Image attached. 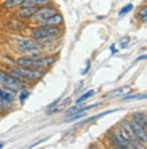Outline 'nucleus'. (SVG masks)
Listing matches in <instances>:
<instances>
[{
	"label": "nucleus",
	"mask_w": 147,
	"mask_h": 149,
	"mask_svg": "<svg viewBox=\"0 0 147 149\" xmlns=\"http://www.w3.org/2000/svg\"><path fill=\"white\" fill-rule=\"evenodd\" d=\"M12 76H15L18 80L26 83V84H33V83L40 81L41 79L45 76L46 72L45 71H40V69H32V68H25V67H19L16 64L12 63L11 65H8L6 68Z\"/></svg>",
	"instance_id": "f257e3e1"
},
{
	"label": "nucleus",
	"mask_w": 147,
	"mask_h": 149,
	"mask_svg": "<svg viewBox=\"0 0 147 149\" xmlns=\"http://www.w3.org/2000/svg\"><path fill=\"white\" fill-rule=\"evenodd\" d=\"M11 45L14 46L15 50L22 53V56L27 54L29 52H33V50H42V52L46 50V47H45L44 43H41L40 41H37V39L30 38L29 36L14 37V38L11 39Z\"/></svg>",
	"instance_id": "f03ea898"
},
{
	"label": "nucleus",
	"mask_w": 147,
	"mask_h": 149,
	"mask_svg": "<svg viewBox=\"0 0 147 149\" xmlns=\"http://www.w3.org/2000/svg\"><path fill=\"white\" fill-rule=\"evenodd\" d=\"M27 36L37 41H45L48 38L63 36V27H45V26H30L27 30Z\"/></svg>",
	"instance_id": "7ed1b4c3"
},
{
	"label": "nucleus",
	"mask_w": 147,
	"mask_h": 149,
	"mask_svg": "<svg viewBox=\"0 0 147 149\" xmlns=\"http://www.w3.org/2000/svg\"><path fill=\"white\" fill-rule=\"evenodd\" d=\"M0 86L10 88V90L15 91V92H19L22 88L27 87V84L18 80L15 76H12L6 68H0Z\"/></svg>",
	"instance_id": "20e7f679"
},
{
	"label": "nucleus",
	"mask_w": 147,
	"mask_h": 149,
	"mask_svg": "<svg viewBox=\"0 0 147 149\" xmlns=\"http://www.w3.org/2000/svg\"><path fill=\"white\" fill-rule=\"evenodd\" d=\"M57 12H59V8L56 7V6H53V4L37 8L36 14L32 16V19L29 20V24H30V26H37V24H40L41 22L46 20L48 18L53 16L55 14H57Z\"/></svg>",
	"instance_id": "39448f33"
},
{
	"label": "nucleus",
	"mask_w": 147,
	"mask_h": 149,
	"mask_svg": "<svg viewBox=\"0 0 147 149\" xmlns=\"http://www.w3.org/2000/svg\"><path fill=\"white\" fill-rule=\"evenodd\" d=\"M57 58H59L57 53H48V54L41 56L40 58H36V69L46 72L49 68H52L57 63Z\"/></svg>",
	"instance_id": "423d86ee"
},
{
	"label": "nucleus",
	"mask_w": 147,
	"mask_h": 149,
	"mask_svg": "<svg viewBox=\"0 0 147 149\" xmlns=\"http://www.w3.org/2000/svg\"><path fill=\"white\" fill-rule=\"evenodd\" d=\"M37 7H30V6H20L19 8H16L14 11V16L18 18L19 20H23V22H27L32 19V16L36 14Z\"/></svg>",
	"instance_id": "0eeeda50"
},
{
	"label": "nucleus",
	"mask_w": 147,
	"mask_h": 149,
	"mask_svg": "<svg viewBox=\"0 0 147 149\" xmlns=\"http://www.w3.org/2000/svg\"><path fill=\"white\" fill-rule=\"evenodd\" d=\"M30 24L27 22H23V20H19L18 18L12 15V18L7 20V29L10 31L12 33H23V31H27Z\"/></svg>",
	"instance_id": "6e6552de"
},
{
	"label": "nucleus",
	"mask_w": 147,
	"mask_h": 149,
	"mask_svg": "<svg viewBox=\"0 0 147 149\" xmlns=\"http://www.w3.org/2000/svg\"><path fill=\"white\" fill-rule=\"evenodd\" d=\"M64 24V16L60 14V12H57V14H55L53 16H51V18H48L46 20H44V22H41L40 24H37V26H45V27H63Z\"/></svg>",
	"instance_id": "1a4fd4ad"
},
{
	"label": "nucleus",
	"mask_w": 147,
	"mask_h": 149,
	"mask_svg": "<svg viewBox=\"0 0 147 149\" xmlns=\"http://www.w3.org/2000/svg\"><path fill=\"white\" fill-rule=\"evenodd\" d=\"M131 92H132L131 86H121L113 91H109L108 96H125V95H129Z\"/></svg>",
	"instance_id": "9d476101"
},
{
	"label": "nucleus",
	"mask_w": 147,
	"mask_h": 149,
	"mask_svg": "<svg viewBox=\"0 0 147 149\" xmlns=\"http://www.w3.org/2000/svg\"><path fill=\"white\" fill-rule=\"evenodd\" d=\"M25 0H3L1 7L8 11H15L16 8H19L20 6H23Z\"/></svg>",
	"instance_id": "9b49d317"
},
{
	"label": "nucleus",
	"mask_w": 147,
	"mask_h": 149,
	"mask_svg": "<svg viewBox=\"0 0 147 149\" xmlns=\"http://www.w3.org/2000/svg\"><path fill=\"white\" fill-rule=\"evenodd\" d=\"M108 142H109L112 146H115L116 149H127L123 145V142L117 138V136L115 134L113 130H109V132H108Z\"/></svg>",
	"instance_id": "f8f14e48"
},
{
	"label": "nucleus",
	"mask_w": 147,
	"mask_h": 149,
	"mask_svg": "<svg viewBox=\"0 0 147 149\" xmlns=\"http://www.w3.org/2000/svg\"><path fill=\"white\" fill-rule=\"evenodd\" d=\"M49 4H53L52 0H25L23 6H30V7H44V6H49Z\"/></svg>",
	"instance_id": "ddd939ff"
},
{
	"label": "nucleus",
	"mask_w": 147,
	"mask_h": 149,
	"mask_svg": "<svg viewBox=\"0 0 147 149\" xmlns=\"http://www.w3.org/2000/svg\"><path fill=\"white\" fill-rule=\"evenodd\" d=\"M30 94H32V91L29 90L27 87H25V88H22V90L18 92V102L20 103V104H23L25 100L30 96Z\"/></svg>",
	"instance_id": "4468645a"
},
{
	"label": "nucleus",
	"mask_w": 147,
	"mask_h": 149,
	"mask_svg": "<svg viewBox=\"0 0 147 149\" xmlns=\"http://www.w3.org/2000/svg\"><path fill=\"white\" fill-rule=\"evenodd\" d=\"M96 95V91L94 90H90V91H87V92H84L80 98H78V100H76V104H80V103H83V102H86L87 99H90L91 96H94Z\"/></svg>",
	"instance_id": "2eb2a0df"
},
{
	"label": "nucleus",
	"mask_w": 147,
	"mask_h": 149,
	"mask_svg": "<svg viewBox=\"0 0 147 149\" xmlns=\"http://www.w3.org/2000/svg\"><path fill=\"white\" fill-rule=\"evenodd\" d=\"M129 37H123V38L119 41V46H120V49H127L128 46H129Z\"/></svg>",
	"instance_id": "dca6fc26"
},
{
	"label": "nucleus",
	"mask_w": 147,
	"mask_h": 149,
	"mask_svg": "<svg viewBox=\"0 0 147 149\" xmlns=\"http://www.w3.org/2000/svg\"><path fill=\"white\" fill-rule=\"evenodd\" d=\"M132 10H134V6H132V4H127V6H124V7L120 10L119 15L123 16V15H125V14H128V12H131Z\"/></svg>",
	"instance_id": "f3484780"
},
{
	"label": "nucleus",
	"mask_w": 147,
	"mask_h": 149,
	"mask_svg": "<svg viewBox=\"0 0 147 149\" xmlns=\"http://www.w3.org/2000/svg\"><path fill=\"white\" fill-rule=\"evenodd\" d=\"M138 15H139V16H146L147 15V4L142 6V7L138 10Z\"/></svg>",
	"instance_id": "a211bd4d"
},
{
	"label": "nucleus",
	"mask_w": 147,
	"mask_h": 149,
	"mask_svg": "<svg viewBox=\"0 0 147 149\" xmlns=\"http://www.w3.org/2000/svg\"><path fill=\"white\" fill-rule=\"evenodd\" d=\"M143 60H147V54H143V56H139L138 58L135 60V63H139V61H143Z\"/></svg>",
	"instance_id": "6ab92c4d"
},
{
	"label": "nucleus",
	"mask_w": 147,
	"mask_h": 149,
	"mask_svg": "<svg viewBox=\"0 0 147 149\" xmlns=\"http://www.w3.org/2000/svg\"><path fill=\"white\" fill-rule=\"evenodd\" d=\"M110 52L113 53V54H115V53H117L119 50H117V49H115V45H112V46H110Z\"/></svg>",
	"instance_id": "aec40b11"
},
{
	"label": "nucleus",
	"mask_w": 147,
	"mask_h": 149,
	"mask_svg": "<svg viewBox=\"0 0 147 149\" xmlns=\"http://www.w3.org/2000/svg\"><path fill=\"white\" fill-rule=\"evenodd\" d=\"M140 22H143V23H147V15H146V16H140Z\"/></svg>",
	"instance_id": "412c9836"
},
{
	"label": "nucleus",
	"mask_w": 147,
	"mask_h": 149,
	"mask_svg": "<svg viewBox=\"0 0 147 149\" xmlns=\"http://www.w3.org/2000/svg\"><path fill=\"white\" fill-rule=\"evenodd\" d=\"M90 149H99V148L97 145H91V146H90Z\"/></svg>",
	"instance_id": "4be33fe9"
},
{
	"label": "nucleus",
	"mask_w": 147,
	"mask_h": 149,
	"mask_svg": "<svg viewBox=\"0 0 147 149\" xmlns=\"http://www.w3.org/2000/svg\"><path fill=\"white\" fill-rule=\"evenodd\" d=\"M108 149H116V148H115V146H112L110 144H109V146H108Z\"/></svg>",
	"instance_id": "5701e85b"
},
{
	"label": "nucleus",
	"mask_w": 147,
	"mask_h": 149,
	"mask_svg": "<svg viewBox=\"0 0 147 149\" xmlns=\"http://www.w3.org/2000/svg\"><path fill=\"white\" fill-rule=\"evenodd\" d=\"M1 148H3V144H1V142H0V149H1Z\"/></svg>",
	"instance_id": "b1692460"
},
{
	"label": "nucleus",
	"mask_w": 147,
	"mask_h": 149,
	"mask_svg": "<svg viewBox=\"0 0 147 149\" xmlns=\"http://www.w3.org/2000/svg\"><path fill=\"white\" fill-rule=\"evenodd\" d=\"M146 4H147V0H146Z\"/></svg>",
	"instance_id": "393cba45"
},
{
	"label": "nucleus",
	"mask_w": 147,
	"mask_h": 149,
	"mask_svg": "<svg viewBox=\"0 0 147 149\" xmlns=\"http://www.w3.org/2000/svg\"><path fill=\"white\" fill-rule=\"evenodd\" d=\"M146 130H147V127H146Z\"/></svg>",
	"instance_id": "a878e982"
}]
</instances>
